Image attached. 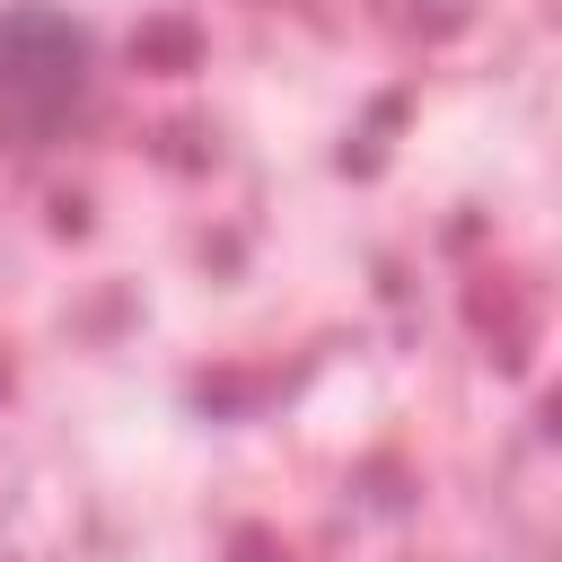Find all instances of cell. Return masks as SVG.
<instances>
[{
	"instance_id": "obj_1",
	"label": "cell",
	"mask_w": 562,
	"mask_h": 562,
	"mask_svg": "<svg viewBox=\"0 0 562 562\" xmlns=\"http://www.w3.org/2000/svg\"><path fill=\"white\" fill-rule=\"evenodd\" d=\"M88 79V35L61 9H0V105L53 123Z\"/></svg>"
}]
</instances>
